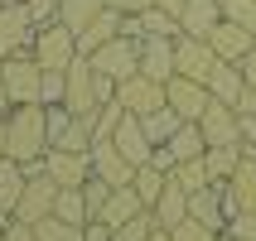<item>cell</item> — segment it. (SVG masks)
Returning a JSON list of instances; mask_svg holds the SVG:
<instances>
[{"label":"cell","mask_w":256,"mask_h":241,"mask_svg":"<svg viewBox=\"0 0 256 241\" xmlns=\"http://www.w3.org/2000/svg\"><path fill=\"white\" fill-rule=\"evenodd\" d=\"M155 0H106V10H116V14H140V10H150Z\"/></svg>","instance_id":"7bdbcfd3"},{"label":"cell","mask_w":256,"mask_h":241,"mask_svg":"<svg viewBox=\"0 0 256 241\" xmlns=\"http://www.w3.org/2000/svg\"><path fill=\"white\" fill-rule=\"evenodd\" d=\"M82 198H87V213L97 217V213H102V203L112 198V184H106V179H97V174H92V179H87V184H82Z\"/></svg>","instance_id":"74e56055"},{"label":"cell","mask_w":256,"mask_h":241,"mask_svg":"<svg viewBox=\"0 0 256 241\" xmlns=\"http://www.w3.org/2000/svg\"><path fill=\"white\" fill-rule=\"evenodd\" d=\"M150 241H174V237H170V232H160V227H155V237H150Z\"/></svg>","instance_id":"7dc6e473"},{"label":"cell","mask_w":256,"mask_h":241,"mask_svg":"<svg viewBox=\"0 0 256 241\" xmlns=\"http://www.w3.org/2000/svg\"><path fill=\"white\" fill-rule=\"evenodd\" d=\"M63 106H68L72 116H92L102 106L97 101V72H92L87 58H72L68 63V97H63Z\"/></svg>","instance_id":"9c48e42d"},{"label":"cell","mask_w":256,"mask_h":241,"mask_svg":"<svg viewBox=\"0 0 256 241\" xmlns=\"http://www.w3.org/2000/svg\"><path fill=\"white\" fill-rule=\"evenodd\" d=\"M218 63H222V58L213 53L208 39H194V34H179V39H174V68H179V77L208 82V72H213Z\"/></svg>","instance_id":"52a82bcc"},{"label":"cell","mask_w":256,"mask_h":241,"mask_svg":"<svg viewBox=\"0 0 256 241\" xmlns=\"http://www.w3.org/2000/svg\"><path fill=\"white\" fill-rule=\"evenodd\" d=\"M140 72L145 77H155V82H170L174 72V39H164V34H145L140 39Z\"/></svg>","instance_id":"2e32d148"},{"label":"cell","mask_w":256,"mask_h":241,"mask_svg":"<svg viewBox=\"0 0 256 241\" xmlns=\"http://www.w3.org/2000/svg\"><path fill=\"white\" fill-rule=\"evenodd\" d=\"M170 179L184 188V193H198V188H208V184H213V174H208L203 155H198V159H179V164L170 169Z\"/></svg>","instance_id":"f546056e"},{"label":"cell","mask_w":256,"mask_h":241,"mask_svg":"<svg viewBox=\"0 0 256 241\" xmlns=\"http://www.w3.org/2000/svg\"><path fill=\"white\" fill-rule=\"evenodd\" d=\"M222 19H237L242 29L256 34V0H222Z\"/></svg>","instance_id":"8d00e7d4"},{"label":"cell","mask_w":256,"mask_h":241,"mask_svg":"<svg viewBox=\"0 0 256 241\" xmlns=\"http://www.w3.org/2000/svg\"><path fill=\"white\" fill-rule=\"evenodd\" d=\"M112 140H116V150H121V155H126L130 164H136V169L155 159V145H150V135H145L140 116H130V111H126V121L116 126V135H112Z\"/></svg>","instance_id":"ac0fdd59"},{"label":"cell","mask_w":256,"mask_h":241,"mask_svg":"<svg viewBox=\"0 0 256 241\" xmlns=\"http://www.w3.org/2000/svg\"><path fill=\"white\" fill-rule=\"evenodd\" d=\"M228 222L237 213H256V159H246L242 155V164H237V174L228 179Z\"/></svg>","instance_id":"e0dca14e"},{"label":"cell","mask_w":256,"mask_h":241,"mask_svg":"<svg viewBox=\"0 0 256 241\" xmlns=\"http://www.w3.org/2000/svg\"><path fill=\"white\" fill-rule=\"evenodd\" d=\"M228 237H237V241H256V213H237L228 222Z\"/></svg>","instance_id":"f35d334b"},{"label":"cell","mask_w":256,"mask_h":241,"mask_svg":"<svg viewBox=\"0 0 256 241\" xmlns=\"http://www.w3.org/2000/svg\"><path fill=\"white\" fill-rule=\"evenodd\" d=\"M121 121H126V106H121L116 97H112V101H102L97 111H92V126H97V140H112Z\"/></svg>","instance_id":"836d02e7"},{"label":"cell","mask_w":256,"mask_h":241,"mask_svg":"<svg viewBox=\"0 0 256 241\" xmlns=\"http://www.w3.org/2000/svg\"><path fill=\"white\" fill-rule=\"evenodd\" d=\"M208 43H213V53L222 58V63H242V58L256 48V34L242 29L237 19H218V29L208 34Z\"/></svg>","instance_id":"5bb4252c"},{"label":"cell","mask_w":256,"mask_h":241,"mask_svg":"<svg viewBox=\"0 0 256 241\" xmlns=\"http://www.w3.org/2000/svg\"><path fill=\"white\" fill-rule=\"evenodd\" d=\"M24 184H29V169L20 164V159L0 155V217H10V213H14V203H20Z\"/></svg>","instance_id":"7402d4cb"},{"label":"cell","mask_w":256,"mask_h":241,"mask_svg":"<svg viewBox=\"0 0 256 241\" xmlns=\"http://www.w3.org/2000/svg\"><path fill=\"white\" fill-rule=\"evenodd\" d=\"M5 155L20 159L24 169L48 155V111H44L39 101L14 106V111L5 116Z\"/></svg>","instance_id":"6da1fadb"},{"label":"cell","mask_w":256,"mask_h":241,"mask_svg":"<svg viewBox=\"0 0 256 241\" xmlns=\"http://www.w3.org/2000/svg\"><path fill=\"white\" fill-rule=\"evenodd\" d=\"M155 5H160V10H170V14H179V10H184V0H155Z\"/></svg>","instance_id":"bcb514c9"},{"label":"cell","mask_w":256,"mask_h":241,"mask_svg":"<svg viewBox=\"0 0 256 241\" xmlns=\"http://www.w3.org/2000/svg\"><path fill=\"white\" fill-rule=\"evenodd\" d=\"M29 14L39 19V24H48V19H58V10H63V0H24Z\"/></svg>","instance_id":"ab89813d"},{"label":"cell","mask_w":256,"mask_h":241,"mask_svg":"<svg viewBox=\"0 0 256 241\" xmlns=\"http://www.w3.org/2000/svg\"><path fill=\"white\" fill-rule=\"evenodd\" d=\"M112 237H116V232L106 227L102 217H92V222H87V227H82V241H112Z\"/></svg>","instance_id":"b9f144b4"},{"label":"cell","mask_w":256,"mask_h":241,"mask_svg":"<svg viewBox=\"0 0 256 241\" xmlns=\"http://www.w3.org/2000/svg\"><path fill=\"white\" fill-rule=\"evenodd\" d=\"M116 34H121V14H116V10H102L97 19H92L82 34H78V53L87 58L92 48H102V43H106V39H116Z\"/></svg>","instance_id":"cb8c5ba5"},{"label":"cell","mask_w":256,"mask_h":241,"mask_svg":"<svg viewBox=\"0 0 256 241\" xmlns=\"http://www.w3.org/2000/svg\"><path fill=\"white\" fill-rule=\"evenodd\" d=\"M0 241H5V217H0Z\"/></svg>","instance_id":"681fc988"},{"label":"cell","mask_w":256,"mask_h":241,"mask_svg":"<svg viewBox=\"0 0 256 241\" xmlns=\"http://www.w3.org/2000/svg\"><path fill=\"white\" fill-rule=\"evenodd\" d=\"M140 126H145V135H150V145H164V140H170V135H174V130L184 126V121H179V111H174L170 101H164L160 111L140 116Z\"/></svg>","instance_id":"4dcf8cb0"},{"label":"cell","mask_w":256,"mask_h":241,"mask_svg":"<svg viewBox=\"0 0 256 241\" xmlns=\"http://www.w3.org/2000/svg\"><path fill=\"white\" fill-rule=\"evenodd\" d=\"M222 19V0H184L179 10V34H194V39H208Z\"/></svg>","instance_id":"d6986e66"},{"label":"cell","mask_w":256,"mask_h":241,"mask_svg":"<svg viewBox=\"0 0 256 241\" xmlns=\"http://www.w3.org/2000/svg\"><path fill=\"white\" fill-rule=\"evenodd\" d=\"M198 130L208 145H242V116L237 106H222V101H208V111L198 116Z\"/></svg>","instance_id":"7c38bea8"},{"label":"cell","mask_w":256,"mask_h":241,"mask_svg":"<svg viewBox=\"0 0 256 241\" xmlns=\"http://www.w3.org/2000/svg\"><path fill=\"white\" fill-rule=\"evenodd\" d=\"M87 63H92L102 77H112V82H126V77H136V72H140V39H126V34H116V39H106L102 48H92V53H87Z\"/></svg>","instance_id":"3957f363"},{"label":"cell","mask_w":256,"mask_h":241,"mask_svg":"<svg viewBox=\"0 0 256 241\" xmlns=\"http://www.w3.org/2000/svg\"><path fill=\"white\" fill-rule=\"evenodd\" d=\"M237 68H242V77H246V87H252V92H256V48H252V53L242 58V63H237Z\"/></svg>","instance_id":"ee69618b"},{"label":"cell","mask_w":256,"mask_h":241,"mask_svg":"<svg viewBox=\"0 0 256 241\" xmlns=\"http://www.w3.org/2000/svg\"><path fill=\"white\" fill-rule=\"evenodd\" d=\"M5 241H39V237H34V227H29V222L5 217Z\"/></svg>","instance_id":"60d3db41"},{"label":"cell","mask_w":256,"mask_h":241,"mask_svg":"<svg viewBox=\"0 0 256 241\" xmlns=\"http://www.w3.org/2000/svg\"><path fill=\"white\" fill-rule=\"evenodd\" d=\"M54 203H58V184L44 174V159H39V164H29V184H24V193H20V203H14L10 217H20V222H39V217L54 213Z\"/></svg>","instance_id":"8992f818"},{"label":"cell","mask_w":256,"mask_h":241,"mask_svg":"<svg viewBox=\"0 0 256 241\" xmlns=\"http://www.w3.org/2000/svg\"><path fill=\"white\" fill-rule=\"evenodd\" d=\"M54 217H63V222H72V227H87V222H92V213H87V198H82V188H58Z\"/></svg>","instance_id":"f1b7e54d"},{"label":"cell","mask_w":256,"mask_h":241,"mask_svg":"<svg viewBox=\"0 0 256 241\" xmlns=\"http://www.w3.org/2000/svg\"><path fill=\"white\" fill-rule=\"evenodd\" d=\"M203 164L213 174V184H228L232 174H237V164H242V145H208L203 150Z\"/></svg>","instance_id":"484cf974"},{"label":"cell","mask_w":256,"mask_h":241,"mask_svg":"<svg viewBox=\"0 0 256 241\" xmlns=\"http://www.w3.org/2000/svg\"><path fill=\"white\" fill-rule=\"evenodd\" d=\"M222 193H228V184H208L198 193H188V217H198L213 232H228V198Z\"/></svg>","instance_id":"9a60e30c"},{"label":"cell","mask_w":256,"mask_h":241,"mask_svg":"<svg viewBox=\"0 0 256 241\" xmlns=\"http://www.w3.org/2000/svg\"><path fill=\"white\" fill-rule=\"evenodd\" d=\"M170 237H174V241H218V237H222V232H213V227H203L198 217H184V222H179V227H170Z\"/></svg>","instance_id":"d590c367"},{"label":"cell","mask_w":256,"mask_h":241,"mask_svg":"<svg viewBox=\"0 0 256 241\" xmlns=\"http://www.w3.org/2000/svg\"><path fill=\"white\" fill-rule=\"evenodd\" d=\"M29 53L39 58V68H68L72 58H82L78 53V34H72L63 19H48V24H39V34H34V48Z\"/></svg>","instance_id":"277c9868"},{"label":"cell","mask_w":256,"mask_h":241,"mask_svg":"<svg viewBox=\"0 0 256 241\" xmlns=\"http://www.w3.org/2000/svg\"><path fill=\"white\" fill-rule=\"evenodd\" d=\"M164 101L179 111V121H198V116L208 111L213 92H208V82H194V77H179V72H174L170 82H164Z\"/></svg>","instance_id":"30bf717a"},{"label":"cell","mask_w":256,"mask_h":241,"mask_svg":"<svg viewBox=\"0 0 256 241\" xmlns=\"http://www.w3.org/2000/svg\"><path fill=\"white\" fill-rule=\"evenodd\" d=\"M150 213H155V227H160V232L179 227V222L188 217V193H184V188H179V184L170 179V184H164V193H160V203L150 208Z\"/></svg>","instance_id":"603a6c76"},{"label":"cell","mask_w":256,"mask_h":241,"mask_svg":"<svg viewBox=\"0 0 256 241\" xmlns=\"http://www.w3.org/2000/svg\"><path fill=\"white\" fill-rule=\"evenodd\" d=\"M0 77H5V87H10L14 106H29V101H39V92H44V68H39L34 53L0 58Z\"/></svg>","instance_id":"5b68a950"},{"label":"cell","mask_w":256,"mask_h":241,"mask_svg":"<svg viewBox=\"0 0 256 241\" xmlns=\"http://www.w3.org/2000/svg\"><path fill=\"white\" fill-rule=\"evenodd\" d=\"M14 111V101H10V87H5V77H0V121Z\"/></svg>","instance_id":"f6af8a7d"},{"label":"cell","mask_w":256,"mask_h":241,"mask_svg":"<svg viewBox=\"0 0 256 241\" xmlns=\"http://www.w3.org/2000/svg\"><path fill=\"white\" fill-rule=\"evenodd\" d=\"M150 237H155V213L145 208L140 217H130V222H121L112 241H150Z\"/></svg>","instance_id":"e575fe53"},{"label":"cell","mask_w":256,"mask_h":241,"mask_svg":"<svg viewBox=\"0 0 256 241\" xmlns=\"http://www.w3.org/2000/svg\"><path fill=\"white\" fill-rule=\"evenodd\" d=\"M92 174L106 179L112 188H126L130 179H136V164L116 150V140H92Z\"/></svg>","instance_id":"4fadbf2b"},{"label":"cell","mask_w":256,"mask_h":241,"mask_svg":"<svg viewBox=\"0 0 256 241\" xmlns=\"http://www.w3.org/2000/svg\"><path fill=\"white\" fill-rule=\"evenodd\" d=\"M164 150H170V159H174V164H179V159H198L203 150H208V140H203L198 121H184V126H179L170 140H164Z\"/></svg>","instance_id":"d4e9b609"},{"label":"cell","mask_w":256,"mask_h":241,"mask_svg":"<svg viewBox=\"0 0 256 241\" xmlns=\"http://www.w3.org/2000/svg\"><path fill=\"white\" fill-rule=\"evenodd\" d=\"M140 213H145L140 193H136V188L126 184V188H112V198L102 203V213H97V217H102V222H106V227L116 232L121 222H130V217H140Z\"/></svg>","instance_id":"ffe728a7"},{"label":"cell","mask_w":256,"mask_h":241,"mask_svg":"<svg viewBox=\"0 0 256 241\" xmlns=\"http://www.w3.org/2000/svg\"><path fill=\"white\" fill-rule=\"evenodd\" d=\"M164 184H170V174L160 169V164H140V169H136V179H130V188L140 193V203H145V208H155V203H160Z\"/></svg>","instance_id":"4316f807"},{"label":"cell","mask_w":256,"mask_h":241,"mask_svg":"<svg viewBox=\"0 0 256 241\" xmlns=\"http://www.w3.org/2000/svg\"><path fill=\"white\" fill-rule=\"evenodd\" d=\"M34 34H39V19L29 14L24 0H0V58L29 53Z\"/></svg>","instance_id":"7a4b0ae2"},{"label":"cell","mask_w":256,"mask_h":241,"mask_svg":"<svg viewBox=\"0 0 256 241\" xmlns=\"http://www.w3.org/2000/svg\"><path fill=\"white\" fill-rule=\"evenodd\" d=\"M136 19H140V39H145V34H164V39H179V14L160 10V5H150V10H140Z\"/></svg>","instance_id":"1f68e13d"},{"label":"cell","mask_w":256,"mask_h":241,"mask_svg":"<svg viewBox=\"0 0 256 241\" xmlns=\"http://www.w3.org/2000/svg\"><path fill=\"white\" fill-rule=\"evenodd\" d=\"M0 155H5V121H0Z\"/></svg>","instance_id":"c3c4849f"},{"label":"cell","mask_w":256,"mask_h":241,"mask_svg":"<svg viewBox=\"0 0 256 241\" xmlns=\"http://www.w3.org/2000/svg\"><path fill=\"white\" fill-rule=\"evenodd\" d=\"M44 174L58 188H82L92 179V150H48L44 155Z\"/></svg>","instance_id":"ba28073f"},{"label":"cell","mask_w":256,"mask_h":241,"mask_svg":"<svg viewBox=\"0 0 256 241\" xmlns=\"http://www.w3.org/2000/svg\"><path fill=\"white\" fill-rule=\"evenodd\" d=\"M102 10H106V0H63V10H58V19H63V24H68L72 34H82V29L92 24V19H97Z\"/></svg>","instance_id":"83f0119b"},{"label":"cell","mask_w":256,"mask_h":241,"mask_svg":"<svg viewBox=\"0 0 256 241\" xmlns=\"http://www.w3.org/2000/svg\"><path fill=\"white\" fill-rule=\"evenodd\" d=\"M208 92H213V101H222V106H237L246 92V77L237 63H218L213 72H208Z\"/></svg>","instance_id":"44dd1931"},{"label":"cell","mask_w":256,"mask_h":241,"mask_svg":"<svg viewBox=\"0 0 256 241\" xmlns=\"http://www.w3.org/2000/svg\"><path fill=\"white\" fill-rule=\"evenodd\" d=\"M116 101H121L130 116H150V111L164 106V82L136 72V77H126V82H116Z\"/></svg>","instance_id":"8fae6325"},{"label":"cell","mask_w":256,"mask_h":241,"mask_svg":"<svg viewBox=\"0 0 256 241\" xmlns=\"http://www.w3.org/2000/svg\"><path fill=\"white\" fill-rule=\"evenodd\" d=\"M34 227V237L39 241H82V227H72V222H63V217H39V222H29Z\"/></svg>","instance_id":"d6a6232c"}]
</instances>
